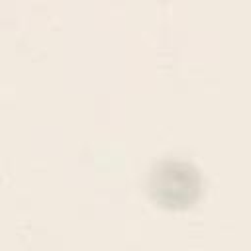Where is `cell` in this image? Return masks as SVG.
I'll return each mask as SVG.
<instances>
[{"label": "cell", "instance_id": "1", "mask_svg": "<svg viewBox=\"0 0 251 251\" xmlns=\"http://www.w3.org/2000/svg\"><path fill=\"white\" fill-rule=\"evenodd\" d=\"M147 190L153 202L163 208L182 210L192 206L202 194V176L198 169L182 159L159 161L147 178Z\"/></svg>", "mask_w": 251, "mask_h": 251}]
</instances>
